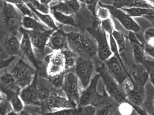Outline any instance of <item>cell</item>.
I'll use <instances>...</instances> for the list:
<instances>
[{"label": "cell", "mask_w": 154, "mask_h": 115, "mask_svg": "<svg viewBox=\"0 0 154 115\" xmlns=\"http://www.w3.org/2000/svg\"><path fill=\"white\" fill-rule=\"evenodd\" d=\"M104 63L110 75L118 82L121 87L128 78H130L134 82L132 77L116 56L112 55L109 59H107Z\"/></svg>", "instance_id": "8fae6325"}, {"label": "cell", "mask_w": 154, "mask_h": 115, "mask_svg": "<svg viewBox=\"0 0 154 115\" xmlns=\"http://www.w3.org/2000/svg\"><path fill=\"white\" fill-rule=\"evenodd\" d=\"M45 104L50 109H63L76 108L78 107L77 104H75L67 98L61 96V93L59 92L52 93L48 98Z\"/></svg>", "instance_id": "ffe728a7"}, {"label": "cell", "mask_w": 154, "mask_h": 115, "mask_svg": "<svg viewBox=\"0 0 154 115\" xmlns=\"http://www.w3.org/2000/svg\"><path fill=\"white\" fill-rule=\"evenodd\" d=\"M153 103H154V102H153Z\"/></svg>", "instance_id": "681fc988"}, {"label": "cell", "mask_w": 154, "mask_h": 115, "mask_svg": "<svg viewBox=\"0 0 154 115\" xmlns=\"http://www.w3.org/2000/svg\"><path fill=\"white\" fill-rule=\"evenodd\" d=\"M19 31H20L22 34V37L21 41V52L26 59L32 64V65L36 68V70H40V62H39V61L36 57L34 52L35 50L27 30L21 26L19 29Z\"/></svg>", "instance_id": "4fadbf2b"}, {"label": "cell", "mask_w": 154, "mask_h": 115, "mask_svg": "<svg viewBox=\"0 0 154 115\" xmlns=\"http://www.w3.org/2000/svg\"><path fill=\"white\" fill-rule=\"evenodd\" d=\"M52 1H61V0H52Z\"/></svg>", "instance_id": "7dc6e473"}, {"label": "cell", "mask_w": 154, "mask_h": 115, "mask_svg": "<svg viewBox=\"0 0 154 115\" xmlns=\"http://www.w3.org/2000/svg\"><path fill=\"white\" fill-rule=\"evenodd\" d=\"M79 80L75 72L71 70L66 71L63 90L67 98L79 106L81 91L79 85Z\"/></svg>", "instance_id": "ba28073f"}, {"label": "cell", "mask_w": 154, "mask_h": 115, "mask_svg": "<svg viewBox=\"0 0 154 115\" xmlns=\"http://www.w3.org/2000/svg\"><path fill=\"white\" fill-rule=\"evenodd\" d=\"M149 4H150L151 6L154 8V0H144Z\"/></svg>", "instance_id": "bcb514c9"}, {"label": "cell", "mask_w": 154, "mask_h": 115, "mask_svg": "<svg viewBox=\"0 0 154 115\" xmlns=\"http://www.w3.org/2000/svg\"><path fill=\"white\" fill-rule=\"evenodd\" d=\"M79 0H70L67 1H59V4L50 8V9L67 15H72L80 9Z\"/></svg>", "instance_id": "cb8c5ba5"}, {"label": "cell", "mask_w": 154, "mask_h": 115, "mask_svg": "<svg viewBox=\"0 0 154 115\" xmlns=\"http://www.w3.org/2000/svg\"><path fill=\"white\" fill-rule=\"evenodd\" d=\"M14 5L23 16L33 17L32 11L23 0H3Z\"/></svg>", "instance_id": "4dcf8cb0"}, {"label": "cell", "mask_w": 154, "mask_h": 115, "mask_svg": "<svg viewBox=\"0 0 154 115\" xmlns=\"http://www.w3.org/2000/svg\"><path fill=\"white\" fill-rule=\"evenodd\" d=\"M37 74H35L33 81L25 87L23 88L20 93V96L25 105L30 104H40L37 96Z\"/></svg>", "instance_id": "7402d4cb"}, {"label": "cell", "mask_w": 154, "mask_h": 115, "mask_svg": "<svg viewBox=\"0 0 154 115\" xmlns=\"http://www.w3.org/2000/svg\"><path fill=\"white\" fill-rule=\"evenodd\" d=\"M47 46L53 51H62L69 49L67 34L60 29L56 30L48 41Z\"/></svg>", "instance_id": "d6986e66"}, {"label": "cell", "mask_w": 154, "mask_h": 115, "mask_svg": "<svg viewBox=\"0 0 154 115\" xmlns=\"http://www.w3.org/2000/svg\"><path fill=\"white\" fill-rule=\"evenodd\" d=\"M50 13L56 21L61 24L70 26H76V23L72 15H66L52 9H50Z\"/></svg>", "instance_id": "83f0119b"}, {"label": "cell", "mask_w": 154, "mask_h": 115, "mask_svg": "<svg viewBox=\"0 0 154 115\" xmlns=\"http://www.w3.org/2000/svg\"><path fill=\"white\" fill-rule=\"evenodd\" d=\"M18 85L23 89L30 85L36 74V71L24 59H21L11 71Z\"/></svg>", "instance_id": "8992f818"}, {"label": "cell", "mask_w": 154, "mask_h": 115, "mask_svg": "<svg viewBox=\"0 0 154 115\" xmlns=\"http://www.w3.org/2000/svg\"><path fill=\"white\" fill-rule=\"evenodd\" d=\"M75 73L81 83L82 89L90 84L94 70V65L91 58L78 56L74 67Z\"/></svg>", "instance_id": "52a82bcc"}, {"label": "cell", "mask_w": 154, "mask_h": 115, "mask_svg": "<svg viewBox=\"0 0 154 115\" xmlns=\"http://www.w3.org/2000/svg\"><path fill=\"white\" fill-rule=\"evenodd\" d=\"M143 37L147 44L154 46V28L147 29L143 34Z\"/></svg>", "instance_id": "60d3db41"}, {"label": "cell", "mask_w": 154, "mask_h": 115, "mask_svg": "<svg viewBox=\"0 0 154 115\" xmlns=\"http://www.w3.org/2000/svg\"><path fill=\"white\" fill-rule=\"evenodd\" d=\"M63 1H70V0H61Z\"/></svg>", "instance_id": "c3c4849f"}, {"label": "cell", "mask_w": 154, "mask_h": 115, "mask_svg": "<svg viewBox=\"0 0 154 115\" xmlns=\"http://www.w3.org/2000/svg\"><path fill=\"white\" fill-rule=\"evenodd\" d=\"M78 115H96V107L92 104L86 106H78Z\"/></svg>", "instance_id": "e575fe53"}, {"label": "cell", "mask_w": 154, "mask_h": 115, "mask_svg": "<svg viewBox=\"0 0 154 115\" xmlns=\"http://www.w3.org/2000/svg\"><path fill=\"white\" fill-rule=\"evenodd\" d=\"M82 3L86 4L88 6V8L93 11H95L96 6L97 4L98 0H79Z\"/></svg>", "instance_id": "7bdbcfd3"}, {"label": "cell", "mask_w": 154, "mask_h": 115, "mask_svg": "<svg viewBox=\"0 0 154 115\" xmlns=\"http://www.w3.org/2000/svg\"><path fill=\"white\" fill-rule=\"evenodd\" d=\"M134 110V106L129 102H122L119 106V111L121 115H131Z\"/></svg>", "instance_id": "8d00e7d4"}, {"label": "cell", "mask_w": 154, "mask_h": 115, "mask_svg": "<svg viewBox=\"0 0 154 115\" xmlns=\"http://www.w3.org/2000/svg\"><path fill=\"white\" fill-rule=\"evenodd\" d=\"M88 31L95 40L99 59L101 62H105L113 54L110 48V43L107 38L106 32L101 29L100 25L96 28L88 29Z\"/></svg>", "instance_id": "5b68a950"}, {"label": "cell", "mask_w": 154, "mask_h": 115, "mask_svg": "<svg viewBox=\"0 0 154 115\" xmlns=\"http://www.w3.org/2000/svg\"><path fill=\"white\" fill-rule=\"evenodd\" d=\"M143 66L148 72L150 81L154 86V61H148L146 60Z\"/></svg>", "instance_id": "f35d334b"}, {"label": "cell", "mask_w": 154, "mask_h": 115, "mask_svg": "<svg viewBox=\"0 0 154 115\" xmlns=\"http://www.w3.org/2000/svg\"><path fill=\"white\" fill-rule=\"evenodd\" d=\"M65 73L66 72L54 76H48V80L56 89H63V83L64 81Z\"/></svg>", "instance_id": "d6a6232c"}, {"label": "cell", "mask_w": 154, "mask_h": 115, "mask_svg": "<svg viewBox=\"0 0 154 115\" xmlns=\"http://www.w3.org/2000/svg\"><path fill=\"white\" fill-rule=\"evenodd\" d=\"M21 89L11 72H5L1 76V92L6 99L13 95H20Z\"/></svg>", "instance_id": "2e32d148"}, {"label": "cell", "mask_w": 154, "mask_h": 115, "mask_svg": "<svg viewBox=\"0 0 154 115\" xmlns=\"http://www.w3.org/2000/svg\"><path fill=\"white\" fill-rule=\"evenodd\" d=\"M45 61L47 64L48 76H54L66 72L65 58L61 51H54L46 56Z\"/></svg>", "instance_id": "7c38bea8"}, {"label": "cell", "mask_w": 154, "mask_h": 115, "mask_svg": "<svg viewBox=\"0 0 154 115\" xmlns=\"http://www.w3.org/2000/svg\"><path fill=\"white\" fill-rule=\"evenodd\" d=\"M140 42L143 44L145 51L147 55L150 56L151 57L154 58V46L149 45L145 41L143 37L142 39L139 40Z\"/></svg>", "instance_id": "b9f144b4"}, {"label": "cell", "mask_w": 154, "mask_h": 115, "mask_svg": "<svg viewBox=\"0 0 154 115\" xmlns=\"http://www.w3.org/2000/svg\"><path fill=\"white\" fill-rule=\"evenodd\" d=\"M29 7L30 8L31 11H32L34 14L36 16L38 19L40 20L42 23L45 24L46 26L50 27L51 29L56 30H59V28L57 26L56 24L55 23V21L50 14H45L41 13L38 10H37L35 8H34L32 4H31L29 1L25 2Z\"/></svg>", "instance_id": "d4e9b609"}, {"label": "cell", "mask_w": 154, "mask_h": 115, "mask_svg": "<svg viewBox=\"0 0 154 115\" xmlns=\"http://www.w3.org/2000/svg\"><path fill=\"white\" fill-rule=\"evenodd\" d=\"M113 6L119 8H154L144 0H114Z\"/></svg>", "instance_id": "484cf974"}, {"label": "cell", "mask_w": 154, "mask_h": 115, "mask_svg": "<svg viewBox=\"0 0 154 115\" xmlns=\"http://www.w3.org/2000/svg\"><path fill=\"white\" fill-rule=\"evenodd\" d=\"M1 21L4 25V34L17 35L22 26V18L13 4L2 0Z\"/></svg>", "instance_id": "7a4b0ae2"}, {"label": "cell", "mask_w": 154, "mask_h": 115, "mask_svg": "<svg viewBox=\"0 0 154 115\" xmlns=\"http://www.w3.org/2000/svg\"><path fill=\"white\" fill-rule=\"evenodd\" d=\"M149 78V74L147 71H143L134 80L133 88L127 95L128 100L139 114H145L140 107L144 103L146 98L145 86Z\"/></svg>", "instance_id": "277c9868"}, {"label": "cell", "mask_w": 154, "mask_h": 115, "mask_svg": "<svg viewBox=\"0 0 154 115\" xmlns=\"http://www.w3.org/2000/svg\"><path fill=\"white\" fill-rule=\"evenodd\" d=\"M100 77L99 74H96L92 78L89 85L85 89L81 90L79 106L92 104L96 107L99 103L103 97V95H100L97 91V85Z\"/></svg>", "instance_id": "9c48e42d"}, {"label": "cell", "mask_w": 154, "mask_h": 115, "mask_svg": "<svg viewBox=\"0 0 154 115\" xmlns=\"http://www.w3.org/2000/svg\"><path fill=\"white\" fill-rule=\"evenodd\" d=\"M110 11L106 8H104L103 6H100L99 5L97 11L96 12V16L97 19L100 21L108 19L111 17Z\"/></svg>", "instance_id": "ab89813d"}, {"label": "cell", "mask_w": 154, "mask_h": 115, "mask_svg": "<svg viewBox=\"0 0 154 115\" xmlns=\"http://www.w3.org/2000/svg\"><path fill=\"white\" fill-rule=\"evenodd\" d=\"M61 52L65 58L66 71L72 70L75 67L78 55L70 48L63 50Z\"/></svg>", "instance_id": "f546056e"}, {"label": "cell", "mask_w": 154, "mask_h": 115, "mask_svg": "<svg viewBox=\"0 0 154 115\" xmlns=\"http://www.w3.org/2000/svg\"><path fill=\"white\" fill-rule=\"evenodd\" d=\"M78 107L76 108H63L60 109L56 111L51 112L48 113V114L60 115H78Z\"/></svg>", "instance_id": "74e56055"}, {"label": "cell", "mask_w": 154, "mask_h": 115, "mask_svg": "<svg viewBox=\"0 0 154 115\" xmlns=\"http://www.w3.org/2000/svg\"><path fill=\"white\" fill-rule=\"evenodd\" d=\"M7 100L10 102L14 111L17 114L23 110L25 104L22 101L19 94L13 95L9 97Z\"/></svg>", "instance_id": "1f68e13d"}, {"label": "cell", "mask_w": 154, "mask_h": 115, "mask_svg": "<svg viewBox=\"0 0 154 115\" xmlns=\"http://www.w3.org/2000/svg\"><path fill=\"white\" fill-rule=\"evenodd\" d=\"M37 96L40 104L46 103L48 98L52 93L55 92H61L63 89H57L52 85L51 83L48 78H45L42 76L40 77L37 76Z\"/></svg>", "instance_id": "ac0fdd59"}, {"label": "cell", "mask_w": 154, "mask_h": 115, "mask_svg": "<svg viewBox=\"0 0 154 115\" xmlns=\"http://www.w3.org/2000/svg\"><path fill=\"white\" fill-rule=\"evenodd\" d=\"M99 5L106 8L110 11V14L115 19L118 20L126 30L131 31L135 34L140 33L141 27L139 24L133 19L131 16L128 15L126 12L121 8H116L114 6L106 5L99 3Z\"/></svg>", "instance_id": "30bf717a"}, {"label": "cell", "mask_w": 154, "mask_h": 115, "mask_svg": "<svg viewBox=\"0 0 154 115\" xmlns=\"http://www.w3.org/2000/svg\"><path fill=\"white\" fill-rule=\"evenodd\" d=\"M1 48L8 55L14 56L20 53L21 42L18 40L17 35L4 34L1 36Z\"/></svg>", "instance_id": "e0dca14e"}, {"label": "cell", "mask_w": 154, "mask_h": 115, "mask_svg": "<svg viewBox=\"0 0 154 115\" xmlns=\"http://www.w3.org/2000/svg\"><path fill=\"white\" fill-rule=\"evenodd\" d=\"M103 97L99 103L96 106L95 115H110L120 114L119 111V104L113 100L103 89Z\"/></svg>", "instance_id": "9a60e30c"}, {"label": "cell", "mask_w": 154, "mask_h": 115, "mask_svg": "<svg viewBox=\"0 0 154 115\" xmlns=\"http://www.w3.org/2000/svg\"><path fill=\"white\" fill-rule=\"evenodd\" d=\"M69 48L78 56L92 58L97 54L95 43L86 34L71 32L67 34Z\"/></svg>", "instance_id": "6da1fadb"}, {"label": "cell", "mask_w": 154, "mask_h": 115, "mask_svg": "<svg viewBox=\"0 0 154 115\" xmlns=\"http://www.w3.org/2000/svg\"><path fill=\"white\" fill-rule=\"evenodd\" d=\"M41 4H44L45 5H49V4L51 2L52 0H39Z\"/></svg>", "instance_id": "f6af8a7d"}, {"label": "cell", "mask_w": 154, "mask_h": 115, "mask_svg": "<svg viewBox=\"0 0 154 115\" xmlns=\"http://www.w3.org/2000/svg\"><path fill=\"white\" fill-rule=\"evenodd\" d=\"M149 21H150L153 25H154V10L153 12L150 15H147L144 17Z\"/></svg>", "instance_id": "ee69618b"}, {"label": "cell", "mask_w": 154, "mask_h": 115, "mask_svg": "<svg viewBox=\"0 0 154 115\" xmlns=\"http://www.w3.org/2000/svg\"><path fill=\"white\" fill-rule=\"evenodd\" d=\"M112 35H113L115 41L119 47V51L121 59L125 65V67L127 71L129 72V68H131V59L128 53V50L126 46V40L125 36L120 31L115 29L112 32ZM129 73V72H128Z\"/></svg>", "instance_id": "603a6c76"}, {"label": "cell", "mask_w": 154, "mask_h": 115, "mask_svg": "<svg viewBox=\"0 0 154 115\" xmlns=\"http://www.w3.org/2000/svg\"><path fill=\"white\" fill-rule=\"evenodd\" d=\"M121 9L132 17H145L147 15H151L154 10V8H121Z\"/></svg>", "instance_id": "f1b7e54d"}, {"label": "cell", "mask_w": 154, "mask_h": 115, "mask_svg": "<svg viewBox=\"0 0 154 115\" xmlns=\"http://www.w3.org/2000/svg\"><path fill=\"white\" fill-rule=\"evenodd\" d=\"M96 71L100 74L107 92L113 100L119 104L128 102L127 95L120 85L109 73L104 62L98 66Z\"/></svg>", "instance_id": "3957f363"}, {"label": "cell", "mask_w": 154, "mask_h": 115, "mask_svg": "<svg viewBox=\"0 0 154 115\" xmlns=\"http://www.w3.org/2000/svg\"><path fill=\"white\" fill-rule=\"evenodd\" d=\"M22 26L25 29L37 31H43L46 29L45 26L33 17L24 16L22 19Z\"/></svg>", "instance_id": "4316f807"}, {"label": "cell", "mask_w": 154, "mask_h": 115, "mask_svg": "<svg viewBox=\"0 0 154 115\" xmlns=\"http://www.w3.org/2000/svg\"><path fill=\"white\" fill-rule=\"evenodd\" d=\"M14 111L11 103L9 101L1 99L0 103V114L1 115H9L11 112Z\"/></svg>", "instance_id": "d590c367"}, {"label": "cell", "mask_w": 154, "mask_h": 115, "mask_svg": "<svg viewBox=\"0 0 154 115\" xmlns=\"http://www.w3.org/2000/svg\"><path fill=\"white\" fill-rule=\"evenodd\" d=\"M100 25L101 29L109 35L112 34L115 30L114 23L111 17L100 21Z\"/></svg>", "instance_id": "836d02e7"}, {"label": "cell", "mask_w": 154, "mask_h": 115, "mask_svg": "<svg viewBox=\"0 0 154 115\" xmlns=\"http://www.w3.org/2000/svg\"><path fill=\"white\" fill-rule=\"evenodd\" d=\"M136 34L129 31L128 39L132 46V55L134 62L142 66L144 65L146 61V53L143 44L136 38Z\"/></svg>", "instance_id": "44dd1931"}, {"label": "cell", "mask_w": 154, "mask_h": 115, "mask_svg": "<svg viewBox=\"0 0 154 115\" xmlns=\"http://www.w3.org/2000/svg\"><path fill=\"white\" fill-rule=\"evenodd\" d=\"M55 31L52 29L43 31L27 30L35 51L43 54L48 41Z\"/></svg>", "instance_id": "5bb4252c"}]
</instances>
